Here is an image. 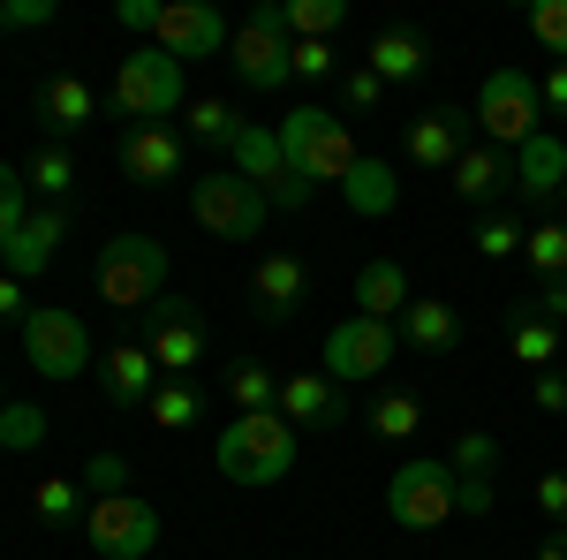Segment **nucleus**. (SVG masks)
Listing matches in <instances>:
<instances>
[{"label": "nucleus", "instance_id": "c85d7f7f", "mask_svg": "<svg viewBox=\"0 0 567 560\" xmlns=\"http://www.w3.org/2000/svg\"><path fill=\"white\" fill-rule=\"evenodd\" d=\"M144 417H152L159 431H189L197 417H205V394L189 387V379H159V394L144 401Z\"/></svg>", "mask_w": 567, "mask_h": 560}, {"label": "nucleus", "instance_id": "6e6d98bb", "mask_svg": "<svg viewBox=\"0 0 567 560\" xmlns=\"http://www.w3.org/2000/svg\"><path fill=\"white\" fill-rule=\"evenodd\" d=\"M0 31H8V16H0Z\"/></svg>", "mask_w": 567, "mask_h": 560}, {"label": "nucleus", "instance_id": "aec40b11", "mask_svg": "<svg viewBox=\"0 0 567 560\" xmlns=\"http://www.w3.org/2000/svg\"><path fill=\"white\" fill-rule=\"evenodd\" d=\"M122 174L144 182V190H159V182H175L182 174V136L167 122H144V130H122Z\"/></svg>", "mask_w": 567, "mask_h": 560}, {"label": "nucleus", "instance_id": "6e6552de", "mask_svg": "<svg viewBox=\"0 0 567 560\" xmlns=\"http://www.w3.org/2000/svg\"><path fill=\"white\" fill-rule=\"evenodd\" d=\"M189 220H197L205 235H219V243H258L265 220H272V197H265L258 182H243L235 167H219L189 190Z\"/></svg>", "mask_w": 567, "mask_h": 560}, {"label": "nucleus", "instance_id": "79ce46f5", "mask_svg": "<svg viewBox=\"0 0 567 560\" xmlns=\"http://www.w3.org/2000/svg\"><path fill=\"white\" fill-rule=\"evenodd\" d=\"M515 251H523V227H515V220H477V258H515Z\"/></svg>", "mask_w": 567, "mask_h": 560}, {"label": "nucleus", "instance_id": "a19ab883", "mask_svg": "<svg viewBox=\"0 0 567 560\" xmlns=\"http://www.w3.org/2000/svg\"><path fill=\"white\" fill-rule=\"evenodd\" d=\"M288 69H296L303 84H326V77H341V53L326 39H296V61H288Z\"/></svg>", "mask_w": 567, "mask_h": 560}, {"label": "nucleus", "instance_id": "c03bdc74", "mask_svg": "<svg viewBox=\"0 0 567 560\" xmlns=\"http://www.w3.org/2000/svg\"><path fill=\"white\" fill-rule=\"evenodd\" d=\"M341 99H349V114H371V106L386 99V84H379L371 69H349V77H341Z\"/></svg>", "mask_w": 567, "mask_h": 560}, {"label": "nucleus", "instance_id": "2eb2a0df", "mask_svg": "<svg viewBox=\"0 0 567 560\" xmlns=\"http://www.w3.org/2000/svg\"><path fill=\"white\" fill-rule=\"evenodd\" d=\"M69 243V205H31V220L0 243V273H16V281H39L53 251Z\"/></svg>", "mask_w": 567, "mask_h": 560}, {"label": "nucleus", "instance_id": "58836bf2", "mask_svg": "<svg viewBox=\"0 0 567 560\" xmlns=\"http://www.w3.org/2000/svg\"><path fill=\"white\" fill-rule=\"evenodd\" d=\"M529 39L545 45L553 61H567V0H537L529 8Z\"/></svg>", "mask_w": 567, "mask_h": 560}, {"label": "nucleus", "instance_id": "a18cd8bd", "mask_svg": "<svg viewBox=\"0 0 567 560\" xmlns=\"http://www.w3.org/2000/svg\"><path fill=\"white\" fill-rule=\"evenodd\" d=\"M529 318H545V326H560L567 334V281H537V303H523Z\"/></svg>", "mask_w": 567, "mask_h": 560}, {"label": "nucleus", "instance_id": "b1692460", "mask_svg": "<svg viewBox=\"0 0 567 560\" xmlns=\"http://www.w3.org/2000/svg\"><path fill=\"white\" fill-rule=\"evenodd\" d=\"M446 182H454V197H462V205H499V197H507V182H515V160H507V152H492V144H470V152L454 160Z\"/></svg>", "mask_w": 567, "mask_h": 560}, {"label": "nucleus", "instance_id": "f3484780", "mask_svg": "<svg viewBox=\"0 0 567 560\" xmlns=\"http://www.w3.org/2000/svg\"><path fill=\"white\" fill-rule=\"evenodd\" d=\"M470 122L477 114H462V106H424L416 122H409V160L432 174H454V160L470 152Z\"/></svg>", "mask_w": 567, "mask_h": 560}, {"label": "nucleus", "instance_id": "ea45409f", "mask_svg": "<svg viewBox=\"0 0 567 560\" xmlns=\"http://www.w3.org/2000/svg\"><path fill=\"white\" fill-rule=\"evenodd\" d=\"M23 220H31V182H23V174L0 160V243H8Z\"/></svg>", "mask_w": 567, "mask_h": 560}, {"label": "nucleus", "instance_id": "09e8293b", "mask_svg": "<svg viewBox=\"0 0 567 560\" xmlns=\"http://www.w3.org/2000/svg\"><path fill=\"white\" fill-rule=\"evenodd\" d=\"M159 8H167V0H122V8H114V23H122V31H144V39H152V31H159Z\"/></svg>", "mask_w": 567, "mask_h": 560}, {"label": "nucleus", "instance_id": "2f4dec72", "mask_svg": "<svg viewBox=\"0 0 567 560\" xmlns=\"http://www.w3.org/2000/svg\"><path fill=\"white\" fill-rule=\"evenodd\" d=\"M45 447V409L39 401H0V455H31Z\"/></svg>", "mask_w": 567, "mask_h": 560}, {"label": "nucleus", "instance_id": "4c0bfd02", "mask_svg": "<svg viewBox=\"0 0 567 560\" xmlns=\"http://www.w3.org/2000/svg\"><path fill=\"white\" fill-rule=\"evenodd\" d=\"M446 462H454V477H492V462H499V439H492V431H462Z\"/></svg>", "mask_w": 567, "mask_h": 560}, {"label": "nucleus", "instance_id": "4468645a", "mask_svg": "<svg viewBox=\"0 0 567 560\" xmlns=\"http://www.w3.org/2000/svg\"><path fill=\"white\" fill-rule=\"evenodd\" d=\"M227 39H235V31L219 23L213 0H167V8H159V31H152V45H159L167 61H182V69L227 53Z\"/></svg>", "mask_w": 567, "mask_h": 560}, {"label": "nucleus", "instance_id": "a878e982", "mask_svg": "<svg viewBox=\"0 0 567 560\" xmlns=\"http://www.w3.org/2000/svg\"><path fill=\"white\" fill-rule=\"evenodd\" d=\"M401 342L416 348V356H446V348L462 342V310L439 296V303H409L401 310Z\"/></svg>", "mask_w": 567, "mask_h": 560}, {"label": "nucleus", "instance_id": "de8ad7c7", "mask_svg": "<svg viewBox=\"0 0 567 560\" xmlns=\"http://www.w3.org/2000/svg\"><path fill=\"white\" fill-rule=\"evenodd\" d=\"M529 401H537L545 417H567V371H537V387H529Z\"/></svg>", "mask_w": 567, "mask_h": 560}, {"label": "nucleus", "instance_id": "0eeeda50", "mask_svg": "<svg viewBox=\"0 0 567 560\" xmlns=\"http://www.w3.org/2000/svg\"><path fill=\"white\" fill-rule=\"evenodd\" d=\"M114 114L130 122V130H144V122H167L182 106V61H167L159 45H136V53H122L114 61Z\"/></svg>", "mask_w": 567, "mask_h": 560}, {"label": "nucleus", "instance_id": "72a5a7b5", "mask_svg": "<svg viewBox=\"0 0 567 560\" xmlns=\"http://www.w3.org/2000/svg\"><path fill=\"white\" fill-rule=\"evenodd\" d=\"M523 258L537 265V281H567V220H545L523 235Z\"/></svg>", "mask_w": 567, "mask_h": 560}, {"label": "nucleus", "instance_id": "8fccbe9b", "mask_svg": "<svg viewBox=\"0 0 567 560\" xmlns=\"http://www.w3.org/2000/svg\"><path fill=\"white\" fill-rule=\"evenodd\" d=\"M537 508L567 530V470H545V477H537Z\"/></svg>", "mask_w": 567, "mask_h": 560}, {"label": "nucleus", "instance_id": "f03ea898", "mask_svg": "<svg viewBox=\"0 0 567 560\" xmlns=\"http://www.w3.org/2000/svg\"><path fill=\"white\" fill-rule=\"evenodd\" d=\"M213 462L227 485H280V477L296 470V425L280 417V409H258V417H235V425L219 431Z\"/></svg>", "mask_w": 567, "mask_h": 560}, {"label": "nucleus", "instance_id": "4be33fe9", "mask_svg": "<svg viewBox=\"0 0 567 560\" xmlns=\"http://www.w3.org/2000/svg\"><path fill=\"white\" fill-rule=\"evenodd\" d=\"M560 182H567V144L553 130H537L523 152H515V197H523V205H553Z\"/></svg>", "mask_w": 567, "mask_h": 560}, {"label": "nucleus", "instance_id": "c9c22d12", "mask_svg": "<svg viewBox=\"0 0 567 560\" xmlns=\"http://www.w3.org/2000/svg\"><path fill=\"white\" fill-rule=\"evenodd\" d=\"M560 326H545V318H515V364H529V371H553V356H560Z\"/></svg>", "mask_w": 567, "mask_h": 560}, {"label": "nucleus", "instance_id": "f704fd0d", "mask_svg": "<svg viewBox=\"0 0 567 560\" xmlns=\"http://www.w3.org/2000/svg\"><path fill=\"white\" fill-rule=\"evenodd\" d=\"M31 508H39V522H45V530H69V522L84 516V492H76V477H39Z\"/></svg>", "mask_w": 567, "mask_h": 560}, {"label": "nucleus", "instance_id": "37998d69", "mask_svg": "<svg viewBox=\"0 0 567 560\" xmlns=\"http://www.w3.org/2000/svg\"><path fill=\"white\" fill-rule=\"evenodd\" d=\"M0 16H8V31H45L61 8L53 0H0Z\"/></svg>", "mask_w": 567, "mask_h": 560}, {"label": "nucleus", "instance_id": "412c9836", "mask_svg": "<svg viewBox=\"0 0 567 560\" xmlns=\"http://www.w3.org/2000/svg\"><path fill=\"white\" fill-rule=\"evenodd\" d=\"M91 114H99V91H91L84 77H69V69H61V77H45V84H39V122H45V144H69V136L84 130Z\"/></svg>", "mask_w": 567, "mask_h": 560}, {"label": "nucleus", "instance_id": "7ed1b4c3", "mask_svg": "<svg viewBox=\"0 0 567 560\" xmlns=\"http://www.w3.org/2000/svg\"><path fill=\"white\" fill-rule=\"evenodd\" d=\"M280 152H288V167H296L303 190L349 182V167L363 160V152H355V130L341 122V114H326V106H296V114L280 122Z\"/></svg>", "mask_w": 567, "mask_h": 560}, {"label": "nucleus", "instance_id": "603ef678", "mask_svg": "<svg viewBox=\"0 0 567 560\" xmlns=\"http://www.w3.org/2000/svg\"><path fill=\"white\" fill-rule=\"evenodd\" d=\"M537 99H545L553 114H567V61H560V69H553V77H545V84H537Z\"/></svg>", "mask_w": 567, "mask_h": 560}, {"label": "nucleus", "instance_id": "1a4fd4ad", "mask_svg": "<svg viewBox=\"0 0 567 560\" xmlns=\"http://www.w3.org/2000/svg\"><path fill=\"white\" fill-rule=\"evenodd\" d=\"M84 546L99 560H152L159 553V508L144 492H99L84 508Z\"/></svg>", "mask_w": 567, "mask_h": 560}, {"label": "nucleus", "instance_id": "6ab92c4d", "mask_svg": "<svg viewBox=\"0 0 567 560\" xmlns=\"http://www.w3.org/2000/svg\"><path fill=\"white\" fill-rule=\"evenodd\" d=\"M280 417L296 431H333L349 417V401H341V387H333L326 371H288V379H280Z\"/></svg>", "mask_w": 567, "mask_h": 560}, {"label": "nucleus", "instance_id": "5701e85b", "mask_svg": "<svg viewBox=\"0 0 567 560\" xmlns=\"http://www.w3.org/2000/svg\"><path fill=\"white\" fill-rule=\"evenodd\" d=\"M409 273L393 258H363L355 265V318H386V326H401V310H409Z\"/></svg>", "mask_w": 567, "mask_h": 560}, {"label": "nucleus", "instance_id": "39448f33", "mask_svg": "<svg viewBox=\"0 0 567 560\" xmlns=\"http://www.w3.org/2000/svg\"><path fill=\"white\" fill-rule=\"evenodd\" d=\"M477 130H484V144H492V152H507V160H515L529 136L545 130V99H537V77H529V69H515V61H507V69H492V77H484V91H477Z\"/></svg>", "mask_w": 567, "mask_h": 560}, {"label": "nucleus", "instance_id": "393cba45", "mask_svg": "<svg viewBox=\"0 0 567 560\" xmlns=\"http://www.w3.org/2000/svg\"><path fill=\"white\" fill-rule=\"evenodd\" d=\"M363 69L379 77V84H416L424 69H432V45H424V31H379L371 39V53H363Z\"/></svg>", "mask_w": 567, "mask_h": 560}, {"label": "nucleus", "instance_id": "9b49d317", "mask_svg": "<svg viewBox=\"0 0 567 560\" xmlns=\"http://www.w3.org/2000/svg\"><path fill=\"white\" fill-rule=\"evenodd\" d=\"M227 160H235V174H243V182H258L265 197H272V213H303V205H310V190L296 182L288 152H280V130L243 122V130H235V144H227Z\"/></svg>", "mask_w": 567, "mask_h": 560}, {"label": "nucleus", "instance_id": "7c9ffc66", "mask_svg": "<svg viewBox=\"0 0 567 560\" xmlns=\"http://www.w3.org/2000/svg\"><path fill=\"white\" fill-rule=\"evenodd\" d=\"M280 23H288V39H326L333 45V31L349 23V0H288Z\"/></svg>", "mask_w": 567, "mask_h": 560}, {"label": "nucleus", "instance_id": "cd10ccee", "mask_svg": "<svg viewBox=\"0 0 567 560\" xmlns=\"http://www.w3.org/2000/svg\"><path fill=\"white\" fill-rule=\"evenodd\" d=\"M227 394H235V417H258V409H280V379L265 371L258 356H235V364H227Z\"/></svg>", "mask_w": 567, "mask_h": 560}, {"label": "nucleus", "instance_id": "423d86ee", "mask_svg": "<svg viewBox=\"0 0 567 560\" xmlns=\"http://www.w3.org/2000/svg\"><path fill=\"white\" fill-rule=\"evenodd\" d=\"M23 356H31L39 379H84V371H99V342H91V326L69 303L23 310Z\"/></svg>", "mask_w": 567, "mask_h": 560}, {"label": "nucleus", "instance_id": "dca6fc26", "mask_svg": "<svg viewBox=\"0 0 567 560\" xmlns=\"http://www.w3.org/2000/svg\"><path fill=\"white\" fill-rule=\"evenodd\" d=\"M250 310H258L265 326H288V318H296V303L310 296V265L296 258V251H265L258 258V273H250Z\"/></svg>", "mask_w": 567, "mask_h": 560}, {"label": "nucleus", "instance_id": "3c124183", "mask_svg": "<svg viewBox=\"0 0 567 560\" xmlns=\"http://www.w3.org/2000/svg\"><path fill=\"white\" fill-rule=\"evenodd\" d=\"M462 516H492V477H462Z\"/></svg>", "mask_w": 567, "mask_h": 560}, {"label": "nucleus", "instance_id": "e433bc0d", "mask_svg": "<svg viewBox=\"0 0 567 560\" xmlns=\"http://www.w3.org/2000/svg\"><path fill=\"white\" fill-rule=\"evenodd\" d=\"M243 130V114L227 106V99H189V136H205V144H235Z\"/></svg>", "mask_w": 567, "mask_h": 560}, {"label": "nucleus", "instance_id": "864d4df0", "mask_svg": "<svg viewBox=\"0 0 567 560\" xmlns=\"http://www.w3.org/2000/svg\"><path fill=\"white\" fill-rule=\"evenodd\" d=\"M0 318H23V281L16 273H0Z\"/></svg>", "mask_w": 567, "mask_h": 560}, {"label": "nucleus", "instance_id": "bb28decb", "mask_svg": "<svg viewBox=\"0 0 567 560\" xmlns=\"http://www.w3.org/2000/svg\"><path fill=\"white\" fill-rule=\"evenodd\" d=\"M341 197H349V213L379 220V213H393V205H401V182H393L386 160H355L349 182H341Z\"/></svg>", "mask_w": 567, "mask_h": 560}, {"label": "nucleus", "instance_id": "a211bd4d", "mask_svg": "<svg viewBox=\"0 0 567 560\" xmlns=\"http://www.w3.org/2000/svg\"><path fill=\"white\" fill-rule=\"evenodd\" d=\"M99 394H106V409H144L152 394H159V364H152V348L144 342H122L99 356Z\"/></svg>", "mask_w": 567, "mask_h": 560}, {"label": "nucleus", "instance_id": "473e14b6", "mask_svg": "<svg viewBox=\"0 0 567 560\" xmlns=\"http://www.w3.org/2000/svg\"><path fill=\"white\" fill-rule=\"evenodd\" d=\"M371 431H379V439H416V431H424V401H416V394H379V401H371Z\"/></svg>", "mask_w": 567, "mask_h": 560}, {"label": "nucleus", "instance_id": "f8f14e48", "mask_svg": "<svg viewBox=\"0 0 567 560\" xmlns=\"http://www.w3.org/2000/svg\"><path fill=\"white\" fill-rule=\"evenodd\" d=\"M144 348L159 364V379H189L197 387V364H205V318L182 296H159L144 310Z\"/></svg>", "mask_w": 567, "mask_h": 560}, {"label": "nucleus", "instance_id": "4d7b16f0", "mask_svg": "<svg viewBox=\"0 0 567 560\" xmlns=\"http://www.w3.org/2000/svg\"><path fill=\"white\" fill-rule=\"evenodd\" d=\"M560 197H567V182H560Z\"/></svg>", "mask_w": 567, "mask_h": 560}, {"label": "nucleus", "instance_id": "c756f323", "mask_svg": "<svg viewBox=\"0 0 567 560\" xmlns=\"http://www.w3.org/2000/svg\"><path fill=\"white\" fill-rule=\"evenodd\" d=\"M23 182L39 190L45 205H69V190H76V152H69V144H39V160H31Z\"/></svg>", "mask_w": 567, "mask_h": 560}, {"label": "nucleus", "instance_id": "49530a36", "mask_svg": "<svg viewBox=\"0 0 567 560\" xmlns=\"http://www.w3.org/2000/svg\"><path fill=\"white\" fill-rule=\"evenodd\" d=\"M84 485H91V500H99V492H122V485H130V462H122V455H91Z\"/></svg>", "mask_w": 567, "mask_h": 560}, {"label": "nucleus", "instance_id": "20e7f679", "mask_svg": "<svg viewBox=\"0 0 567 560\" xmlns=\"http://www.w3.org/2000/svg\"><path fill=\"white\" fill-rule=\"evenodd\" d=\"M462 516V477L446 455H416L386 477V522L393 530H439Z\"/></svg>", "mask_w": 567, "mask_h": 560}, {"label": "nucleus", "instance_id": "5fc2aeb1", "mask_svg": "<svg viewBox=\"0 0 567 560\" xmlns=\"http://www.w3.org/2000/svg\"><path fill=\"white\" fill-rule=\"evenodd\" d=\"M537 560H567V530H553V538L537 546Z\"/></svg>", "mask_w": 567, "mask_h": 560}, {"label": "nucleus", "instance_id": "ddd939ff", "mask_svg": "<svg viewBox=\"0 0 567 560\" xmlns=\"http://www.w3.org/2000/svg\"><path fill=\"white\" fill-rule=\"evenodd\" d=\"M393 356H401V326H386V318H341V326L326 334V379H333V387L379 379Z\"/></svg>", "mask_w": 567, "mask_h": 560}, {"label": "nucleus", "instance_id": "f257e3e1", "mask_svg": "<svg viewBox=\"0 0 567 560\" xmlns=\"http://www.w3.org/2000/svg\"><path fill=\"white\" fill-rule=\"evenodd\" d=\"M91 288L106 310H152V303L167 296V243L159 235H114V243H99V258H91Z\"/></svg>", "mask_w": 567, "mask_h": 560}, {"label": "nucleus", "instance_id": "9d476101", "mask_svg": "<svg viewBox=\"0 0 567 560\" xmlns=\"http://www.w3.org/2000/svg\"><path fill=\"white\" fill-rule=\"evenodd\" d=\"M227 61H235V84L243 91H280L296 84V39H288V23H280V8H250L243 23H235V39H227Z\"/></svg>", "mask_w": 567, "mask_h": 560}]
</instances>
